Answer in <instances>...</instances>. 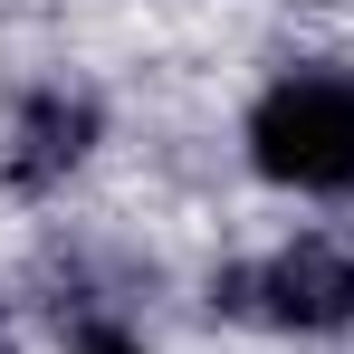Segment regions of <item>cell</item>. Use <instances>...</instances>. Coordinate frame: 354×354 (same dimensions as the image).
<instances>
[{
  "label": "cell",
  "mask_w": 354,
  "mask_h": 354,
  "mask_svg": "<svg viewBox=\"0 0 354 354\" xmlns=\"http://www.w3.org/2000/svg\"><path fill=\"white\" fill-rule=\"evenodd\" d=\"M249 153L268 182L297 192H345L354 182V77H288L259 96L249 115Z\"/></svg>",
  "instance_id": "cell-1"
},
{
  "label": "cell",
  "mask_w": 354,
  "mask_h": 354,
  "mask_svg": "<svg viewBox=\"0 0 354 354\" xmlns=\"http://www.w3.org/2000/svg\"><path fill=\"white\" fill-rule=\"evenodd\" d=\"M221 306L230 316H268V326H297V335H326V326H354V249L335 239H297L268 268H239L221 278Z\"/></svg>",
  "instance_id": "cell-2"
},
{
  "label": "cell",
  "mask_w": 354,
  "mask_h": 354,
  "mask_svg": "<svg viewBox=\"0 0 354 354\" xmlns=\"http://www.w3.org/2000/svg\"><path fill=\"white\" fill-rule=\"evenodd\" d=\"M86 144H96V106L67 96V86H48V96H29L19 124H10V182H19V192H48L58 173L86 163Z\"/></svg>",
  "instance_id": "cell-3"
},
{
  "label": "cell",
  "mask_w": 354,
  "mask_h": 354,
  "mask_svg": "<svg viewBox=\"0 0 354 354\" xmlns=\"http://www.w3.org/2000/svg\"><path fill=\"white\" fill-rule=\"evenodd\" d=\"M77 354H144V345H115V335H96V345H77Z\"/></svg>",
  "instance_id": "cell-4"
},
{
  "label": "cell",
  "mask_w": 354,
  "mask_h": 354,
  "mask_svg": "<svg viewBox=\"0 0 354 354\" xmlns=\"http://www.w3.org/2000/svg\"><path fill=\"white\" fill-rule=\"evenodd\" d=\"M0 354H10V335H0Z\"/></svg>",
  "instance_id": "cell-5"
}]
</instances>
